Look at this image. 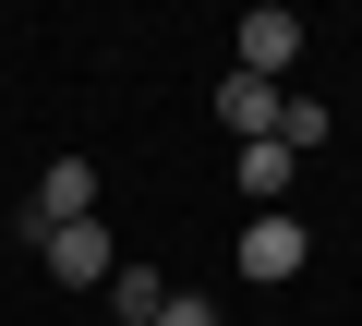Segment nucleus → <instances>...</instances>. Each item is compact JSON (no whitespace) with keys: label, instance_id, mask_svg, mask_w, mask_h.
I'll list each match as a JSON object with an SVG mask.
<instances>
[{"label":"nucleus","instance_id":"9","mask_svg":"<svg viewBox=\"0 0 362 326\" xmlns=\"http://www.w3.org/2000/svg\"><path fill=\"white\" fill-rule=\"evenodd\" d=\"M157 326H218V302H206V290H169V314H157Z\"/></svg>","mask_w":362,"mask_h":326},{"label":"nucleus","instance_id":"2","mask_svg":"<svg viewBox=\"0 0 362 326\" xmlns=\"http://www.w3.org/2000/svg\"><path fill=\"white\" fill-rule=\"evenodd\" d=\"M230 254H242V278H254V290H278V278H302V254H314V230H302L290 206H254V230H242Z\"/></svg>","mask_w":362,"mask_h":326},{"label":"nucleus","instance_id":"8","mask_svg":"<svg viewBox=\"0 0 362 326\" xmlns=\"http://www.w3.org/2000/svg\"><path fill=\"white\" fill-rule=\"evenodd\" d=\"M278 145H290V157L326 145V109H314V97H278Z\"/></svg>","mask_w":362,"mask_h":326},{"label":"nucleus","instance_id":"1","mask_svg":"<svg viewBox=\"0 0 362 326\" xmlns=\"http://www.w3.org/2000/svg\"><path fill=\"white\" fill-rule=\"evenodd\" d=\"M25 242L49 254V278H61V290H109V278H121V242H109L97 218H73V230H37V218H25Z\"/></svg>","mask_w":362,"mask_h":326},{"label":"nucleus","instance_id":"5","mask_svg":"<svg viewBox=\"0 0 362 326\" xmlns=\"http://www.w3.org/2000/svg\"><path fill=\"white\" fill-rule=\"evenodd\" d=\"M218 121H230L242 145H266V133H278V85H254V73H218Z\"/></svg>","mask_w":362,"mask_h":326},{"label":"nucleus","instance_id":"6","mask_svg":"<svg viewBox=\"0 0 362 326\" xmlns=\"http://www.w3.org/2000/svg\"><path fill=\"white\" fill-rule=\"evenodd\" d=\"M157 314H169V278L157 266H121L109 278V326H157Z\"/></svg>","mask_w":362,"mask_h":326},{"label":"nucleus","instance_id":"3","mask_svg":"<svg viewBox=\"0 0 362 326\" xmlns=\"http://www.w3.org/2000/svg\"><path fill=\"white\" fill-rule=\"evenodd\" d=\"M290 61H302V13H278V0H266V13H242V25H230V73L278 85Z\"/></svg>","mask_w":362,"mask_h":326},{"label":"nucleus","instance_id":"4","mask_svg":"<svg viewBox=\"0 0 362 326\" xmlns=\"http://www.w3.org/2000/svg\"><path fill=\"white\" fill-rule=\"evenodd\" d=\"M25 218H37V230H73V218H97V157H49Z\"/></svg>","mask_w":362,"mask_h":326},{"label":"nucleus","instance_id":"7","mask_svg":"<svg viewBox=\"0 0 362 326\" xmlns=\"http://www.w3.org/2000/svg\"><path fill=\"white\" fill-rule=\"evenodd\" d=\"M242 194H254V206H278V194H290V145H278V133H266V145H242Z\"/></svg>","mask_w":362,"mask_h":326}]
</instances>
